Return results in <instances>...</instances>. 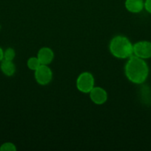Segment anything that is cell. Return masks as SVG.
<instances>
[{"label": "cell", "mask_w": 151, "mask_h": 151, "mask_svg": "<svg viewBox=\"0 0 151 151\" xmlns=\"http://www.w3.org/2000/svg\"><path fill=\"white\" fill-rule=\"evenodd\" d=\"M27 65H28V68L31 70L36 71L41 65V63L38 60V58L35 57H31L28 60V62H27Z\"/></svg>", "instance_id": "obj_10"}, {"label": "cell", "mask_w": 151, "mask_h": 151, "mask_svg": "<svg viewBox=\"0 0 151 151\" xmlns=\"http://www.w3.org/2000/svg\"><path fill=\"white\" fill-rule=\"evenodd\" d=\"M144 7L143 0H126L125 7L129 12L138 13L142 11Z\"/></svg>", "instance_id": "obj_8"}, {"label": "cell", "mask_w": 151, "mask_h": 151, "mask_svg": "<svg viewBox=\"0 0 151 151\" xmlns=\"http://www.w3.org/2000/svg\"><path fill=\"white\" fill-rule=\"evenodd\" d=\"M16 56V52L13 48H7L4 52V59L7 60H13Z\"/></svg>", "instance_id": "obj_11"}, {"label": "cell", "mask_w": 151, "mask_h": 151, "mask_svg": "<svg viewBox=\"0 0 151 151\" xmlns=\"http://www.w3.org/2000/svg\"><path fill=\"white\" fill-rule=\"evenodd\" d=\"M90 97L96 105H102L107 100V94L104 88L101 87H93L90 91Z\"/></svg>", "instance_id": "obj_6"}, {"label": "cell", "mask_w": 151, "mask_h": 151, "mask_svg": "<svg viewBox=\"0 0 151 151\" xmlns=\"http://www.w3.org/2000/svg\"><path fill=\"white\" fill-rule=\"evenodd\" d=\"M37 58L41 64L48 65L53 61V58H54V53H53V50L49 47H42L38 50Z\"/></svg>", "instance_id": "obj_7"}, {"label": "cell", "mask_w": 151, "mask_h": 151, "mask_svg": "<svg viewBox=\"0 0 151 151\" xmlns=\"http://www.w3.org/2000/svg\"><path fill=\"white\" fill-rule=\"evenodd\" d=\"M35 78L40 85H47L53 78V72L47 65H40L39 67L35 71Z\"/></svg>", "instance_id": "obj_4"}, {"label": "cell", "mask_w": 151, "mask_h": 151, "mask_svg": "<svg viewBox=\"0 0 151 151\" xmlns=\"http://www.w3.org/2000/svg\"><path fill=\"white\" fill-rule=\"evenodd\" d=\"M4 59V51L2 50V49L0 47V62Z\"/></svg>", "instance_id": "obj_14"}, {"label": "cell", "mask_w": 151, "mask_h": 151, "mask_svg": "<svg viewBox=\"0 0 151 151\" xmlns=\"http://www.w3.org/2000/svg\"><path fill=\"white\" fill-rule=\"evenodd\" d=\"M133 54L142 59L151 58V42L146 41H139L133 45Z\"/></svg>", "instance_id": "obj_5"}, {"label": "cell", "mask_w": 151, "mask_h": 151, "mask_svg": "<svg viewBox=\"0 0 151 151\" xmlns=\"http://www.w3.org/2000/svg\"><path fill=\"white\" fill-rule=\"evenodd\" d=\"M1 151H16V147L14 144L11 142H5L2 144L0 147Z\"/></svg>", "instance_id": "obj_12"}, {"label": "cell", "mask_w": 151, "mask_h": 151, "mask_svg": "<svg viewBox=\"0 0 151 151\" xmlns=\"http://www.w3.org/2000/svg\"><path fill=\"white\" fill-rule=\"evenodd\" d=\"M110 52L117 58H128L133 54V45L130 40L123 35L115 36L110 41Z\"/></svg>", "instance_id": "obj_2"}, {"label": "cell", "mask_w": 151, "mask_h": 151, "mask_svg": "<svg viewBox=\"0 0 151 151\" xmlns=\"http://www.w3.org/2000/svg\"><path fill=\"white\" fill-rule=\"evenodd\" d=\"M144 8L148 13H151V0H146L145 1Z\"/></svg>", "instance_id": "obj_13"}, {"label": "cell", "mask_w": 151, "mask_h": 151, "mask_svg": "<svg viewBox=\"0 0 151 151\" xmlns=\"http://www.w3.org/2000/svg\"><path fill=\"white\" fill-rule=\"evenodd\" d=\"M149 69L144 59L132 55L125 65V75L130 82L141 84L147 80Z\"/></svg>", "instance_id": "obj_1"}, {"label": "cell", "mask_w": 151, "mask_h": 151, "mask_svg": "<svg viewBox=\"0 0 151 151\" xmlns=\"http://www.w3.org/2000/svg\"><path fill=\"white\" fill-rule=\"evenodd\" d=\"M1 62L0 69L3 74L8 77L13 76L16 72V66L13 63V60H7L3 59Z\"/></svg>", "instance_id": "obj_9"}, {"label": "cell", "mask_w": 151, "mask_h": 151, "mask_svg": "<svg viewBox=\"0 0 151 151\" xmlns=\"http://www.w3.org/2000/svg\"><path fill=\"white\" fill-rule=\"evenodd\" d=\"M94 78L90 72H82L77 78L76 87L78 91L82 93H90L94 87Z\"/></svg>", "instance_id": "obj_3"}]
</instances>
